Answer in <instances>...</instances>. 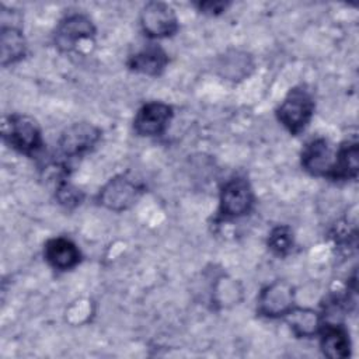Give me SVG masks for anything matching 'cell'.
<instances>
[{"label":"cell","mask_w":359,"mask_h":359,"mask_svg":"<svg viewBox=\"0 0 359 359\" xmlns=\"http://www.w3.org/2000/svg\"><path fill=\"white\" fill-rule=\"evenodd\" d=\"M314 101L304 87L292 88L276 109L278 121L292 133L299 135L310 122Z\"/></svg>","instance_id":"6da1fadb"},{"label":"cell","mask_w":359,"mask_h":359,"mask_svg":"<svg viewBox=\"0 0 359 359\" xmlns=\"http://www.w3.org/2000/svg\"><path fill=\"white\" fill-rule=\"evenodd\" d=\"M3 137L17 151L32 156L42 147V135L35 119L27 115H10L3 122Z\"/></svg>","instance_id":"7a4b0ae2"},{"label":"cell","mask_w":359,"mask_h":359,"mask_svg":"<svg viewBox=\"0 0 359 359\" xmlns=\"http://www.w3.org/2000/svg\"><path fill=\"white\" fill-rule=\"evenodd\" d=\"M143 184L122 174L111 178L98 192L97 201L105 209L122 212L132 208L143 194Z\"/></svg>","instance_id":"3957f363"},{"label":"cell","mask_w":359,"mask_h":359,"mask_svg":"<svg viewBox=\"0 0 359 359\" xmlns=\"http://www.w3.org/2000/svg\"><path fill=\"white\" fill-rule=\"evenodd\" d=\"M254 203V192L250 182L243 177L229 180L220 191L219 213L224 219H234L247 215Z\"/></svg>","instance_id":"277c9868"},{"label":"cell","mask_w":359,"mask_h":359,"mask_svg":"<svg viewBox=\"0 0 359 359\" xmlns=\"http://www.w3.org/2000/svg\"><path fill=\"white\" fill-rule=\"evenodd\" d=\"M140 25L151 38L171 36L178 29V18L171 6L161 1H150L140 11Z\"/></svg>","instance_id":"5b68a950"},{"label":"cell","mask_w":359,"mask_h":359,"mask_svg":"<svg viewBox=\"0 0 359 359\" xmlns=\"http://www.w3.org/2000/svg\"><path fill=\"white\" fill-rule=\"evenodd\" d=\"M294 307V289L286 280H275L258 296V313L268 318L285 317Z\"/></svg>","instance_id":"8992f818"},{"label":"cell","mask_w":359,"mask_h":359,"mask_svg":"<svg viewBox=\"0 0 359 359\" xmlns=\"http://www.w3.org/2000/svg\"><path fill=\"white\" fill-rule=\"evenodd\" d=\"M95 34L93 21L84 14H70L65 17L55 29V45L62 52H70L83 41H90Z\"/></svg>","instance_id":"52a82bcc"},{"label":"cell","mask_w":359,"mask_h":359,"mask_svg":"<svg viewBox=\"0 0 359 359\" xmlns=\"http://www.w3.org/2000/svg\"><path fill=\"white\" fill-rule=\"evenodd\" d=\"M101 130L88 122H77L66 128L59 137V150L65 157H77L90 151L100 140Z\"/></svg>","instance_id":"ba28073f"},{"label":"cell","mask_w":359,"mask_h":359,"mask_svg":"<svg viewBox=\"0 0 359 359\" xmlns=\"http://www.w3.org/2000/svg\"><path fill=\"white\" fill-rule=\"evenodd\" d=\"M172 118V108L160 101L144 104L136 114L133 128L140 136H158L164 133Z\"/></svg>","instance_id":"9c48e42d"},{"label":"cell","mask_w":359,"mask_h":359,"mask_svg":"<svg viewBox=\"0 0 359 359\" xmlns=\"http://www.w3.org/2000/svg\"><path fill=\"white\" fill-rule=\"evenodd\" d=\"M335 153L328 140L318 137L309 142L302 150L303 168L316 177L331 178L335 164Z\"/></svg>","instance_id":"30bf717a"},{"label":"cell","mask_w":359,"mask_h":359,"mask_svg":"<svg viewBox=\"0 0 359 359\" xmlns=\"http://www.w3.org/2000/svg\"><path fill=\"white\" fill-rule=\"evenodd\" d=\"M323 353L331 359H345L351 355V339L346 328L339 323L323 321L318 332Z\"/></svg>","instance_id":"8fae6325"},{"label":"cell","mask_w":359,"mask_h":359,"mask_svg":"<svg viewBox=\"0 0 359 359\" xmlns=\"http://www.w3.org/2000/svg\"><path fill=\"white\" fill-rule=\"evenodd\" d=\"M45 258L55 269L67 271L80 262V251L72 240L55 237L45 244Z\"/></svg>","instance_id":"7c38bea8"},{"label":"cell","mask_w":359,"mask_h":359,"mask_svg":"<svg viewBox=\"0 0 359 359\" xmlns=\"http://www.w3.org/2000/svg\"><path fill=\"white\" fill-rule=\"evenodd\" d=\"M168 56L158 46H149L128 59V67L132 72L147 74V76H158L167 66Z\"/></svg>","instance_id":"4fadbf2b"},{"label":"cell","mask_w":359,"mask_h":359,"mask_svg":"<svg viewBox=\"0 0 359 359\" xmlns=\"http://www.w3.org/2000/svg\"><path fill=\"white\" fill-rule=\"evenodd\" d=\"M359 172V147L356 140L342 143L335 153V164L331 180H355Z\"/></svg>","instance_id":"5bb4252c"},{"label":"cell","mask_w":359,"mask_h":359,"mask_svg":"<svg viewBox=\"0 0 359 359\" xmlns=\"http://www.w3.org/2000/svg\"><path fill=\"white\" fill-rule=\"evenodd\" d=\"M254 69V63L251 56L247 52L238 49H230L217 60L219 73L231 81L245 79L251 70Z\"/></svg>","instance_id":"9a60e30c"},{"label":"cell","mask_w":359,"mask_h":359,"mask_svg":"<svg viewBox=\"0 0 359 359\" xmlns=\"http://www.w3.org/2000/svg\"><path fill=\"white\" fill-rule=\"evenodd\" d=\"M285 317L292 331L302 338L317 335L323 325L321 314L307 307H293Z\"/></svg>","instance_id":"2e32d148"},{"label":"cell","mask_w":359,"mask_h":359,"mask_svg":"<svg viewBox=\"0 0 359 359\" xmlns=\"http://www.w3.org/2000/svg\"><path fill=\"white\" fill-rule=\"evenodd\" d=\"M1 65L8 66L25 56L27 52V42L21 32V29L15 25L1 27Z\"/></svg>","instance_id":"e0dca14e"},{"label":"cell","mask_w":359,"mask_h":359,"mask_svg":"<svg viewBox=\"0 0 359 359\" xmlns=\"http://www.w3.org/2000/svg\"><path fill=\"white\" fill-rule=\"evenodd\" d=\"M268 247L276 255H286L293 248V231L289 226H278L272 229L268 237Z\"/></svg>","instance_id":"ac0fdd59"},{"label":"cell","mask_w":359,"mask_h":359,"mask_svg":"<svg viewBox=\"0 0 359 359\" xmlns=\"http://www.w3.org/2000/svg\"><path fill=\"white\" fill-rule=\"evenodd\" d=\"M83 192L67 181H59L56 187V199L66 208H76L83 201Z\"/></svg>","instance_id":"d6986e66"},{"label":"cell","mask_w":359,"mask_h":359,"mask_svg":"<svg viewBox=\"0 0 359 359\" xmlns=\"http://www.w3.org/2000/svg\"><path fill=\"white\" fill-rule=\"evenodd\" d=\"M196 6L202 13L216 15V14L223 13L229 7V3H226V1H201Z\"/></svg>","instance_id":"ffe728a7"}]
</instances>
